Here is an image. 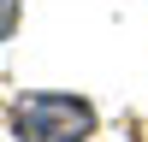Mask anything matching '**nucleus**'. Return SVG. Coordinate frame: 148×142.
Wrapping results in <instances>:
<instances>
[{"label":"nucleus","mask_w":148,"mask_h":142,"mask_svg":"<svg viewBox=\"0 0 148 142\" xmlns=\"http://www.w3.org/2000/svg\"><path fill=\"white\" fill-rule=\"evenodd\" d=\"M18 18H24V0H0V42L18 36Z\"/></svg>","instance_id":"obj_2"},{"label":"nucleus","mask_w":148,"mask_h":142,"mask_svg":"<svg viewBox=\"0 0 148 142\" xmlns=\"http://www.w3.org/2000/svg\"><path fill=\"white\" fill-rule=\"evenodd\" d=\"M6 124H12V142H89L95 106L83 95H65V89H30L12 101Z\"/></svg>","instance_id":"obj_1"}]
</instances>
